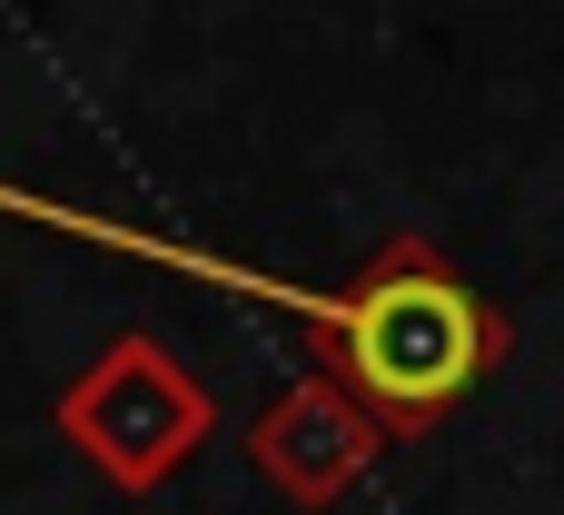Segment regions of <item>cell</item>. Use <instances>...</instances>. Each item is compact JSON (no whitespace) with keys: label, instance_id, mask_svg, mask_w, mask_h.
<instances>
[{"label":"cell","instance_id":"obj_2","mask_svg":"<svg viewBox=\"0 0 564 515\" xmlns=\"http://www.w3.org/2000/svg\"><path fill=\"white\" fill-rule=\"evenodd\" d=\"M69 437L99 457V476L159 486V476L208 437V397H198L188 377H169L159 347H119V357L69 397Z\"/></svg>","mask_w":564,"mask_h":515},{"label":"cell","instance_id":"obj_1","mask_svg":"<svg viewBox=\"0 0 564 515\" xmlns=\"http://www.w3.org/2000/svg\"><path fill=\"white\" fill-rule=\"evenodd\" d=\"M297 308L327 328L347 387H357L387 427H436V417L496 367V347H506L496 308H486L446 258H426V248H397V258H377L347 298H297Z\"/></svg>","mask_w":564,"mask_h":515}]
</instances>
